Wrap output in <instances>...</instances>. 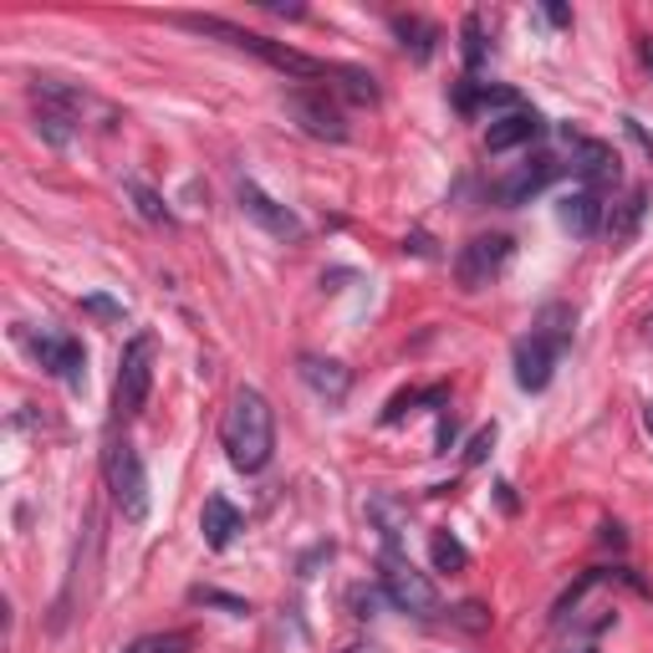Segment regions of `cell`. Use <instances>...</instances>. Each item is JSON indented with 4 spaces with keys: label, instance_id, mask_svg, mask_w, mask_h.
<instances>
[{
    "label": "cell",
    "instance_id": "obj_1",
    "mask_svg": "<svg viewBox=\"0 0 653 653\" xmlns=\"http://www.w3.org/2000/svg\"><path fill=\"white\" fill-rule=\"evenodd\" d=\"M220 444H225L230 465L241 475H255V470L271 465V454H276V409H271L261 388H241L230 399L225 419H220Z\"/></svg>",
    "mask_w": 653,
    "mask_h": 653
},
{
    "label": "cell",
    "instance_id": "obj_2",
    "mask_svg": "<svg viewBox=\"0 0 653 653\" xmlns=\"http://www.w3.org/2000/svg\"><path fill=\"white\" fill-rule=\"evenodd\" d=\"M179 27L189 31H200V36H220L230 41L235 52H251L261 56L266 67H276L281 77H292V82H333L337 62H322V56H307V52H296V46H286V41H271L261 36V31H245V27H230V21H220V15H179Z\"/></svg>",
    "mask_w": 653,
    "mask_h": 653
},
{
    "label": "cell",
    "instance_id": "obj_3",
    "mask_svg": "<svg viewBox=\"0 0 653 653\" xmlns=\"http://www.w3.org/2000/svg\"><path fill=\"white\" fill-rule=\"evenodd\" d=\"M103 475H107V491H113V506L123 510V520H148V470H144V454L134 450L128 440L107 444L103 454Z\"/></svg>",
    "mask_w": 653,
    "mask_h": 653
},
{
    "label": "cell",
    "instance_id": "obj_4",
    "mask_svg": "<svg viewBox=\"0 0 653 653\" xmlns=\"http://www.w3.org/2000/svg\"><path fill=\"white\" fill-rule=\"evenodd\" d=\"M154 337H134L118 358V383H113V403H118V419H138L148 409V393H154Z\"/></svg>",
    "mask_w": 653,
    "mask_h": 653
},
{
    "label": "cell",
    "instance_id": "obj_5",
    "mask_svg": "<svg viewBox=\"0 0 653 653\" xmlns=\"http://www.w3.org/2000/svg\"><path fill=\"white\" fill-rule=\"evenodd\" d=\"M383 592L399 613H413V618H440V608H444L440 587L429 582L413 561H403L393 547H388V557H383Z\"/></svg>",
    "mask_w": 653,
    "mask_h": 653
},
{
    "label": "cell",
    "instance_id": "obj_6",
    "mask_svg": "<svg viewBox=\"0 0 653 653\" xmlns=\"http://www.w3.org/2000/svg\"><path fill=\"white\" fill-rule=\"evenodd\" d=\"M286 113L307 138H322V144H343L347 138V113L337 107V97L327 87H292Z\"/></svg>",
    "mask_w": 653,
    "mask_h": 653
},
{
    "label": "cell",
    "instance_id": "obj_7",
    "mask_svg": "<svg viewBox=\"0 0 653 653\" xmlns=\"http://www.w3.org/2000/svg\"><path fill=\"white\" fill-rule=\"evenodd\" d=\"M506 261H510V235H475L454 255V281L465 292H481V286H491L506 271Z\"/></svg>",
    "mask_w": 653,
    "mask_h": 653
},
{
    "label": "cell",
    "instance_id": "obj_8",
    "mask_svg": "<svg viewBox=\"0 0 653 653\" xmlns=\"http://www.w3.org/2000/svg\"><path fill=\"white\" fill-rule=\"evenodd\" d=\"M31 103H36V107H52V113L72 118L77 128L87 123V113H97L103 123H118L107 103H97L93 93H82V87H72V82H56V77H36V82H31Z\"/></svg>",
    "mask_w": 653,
    "mask_h": 653
},
{
    "label": "cell",
    "instance_id": "obj_9",
    "mask_svg": "<svg viewBox=\"0 0 653 653\" xmlns=\"http://www.w3.org/2000/svg\"><path fill=\"white\" fill-rule=\"evenodd\" d=\"M561 164L551 159V154H536V159L516 164L510 173H501V179H491V200L495 204H526L531 194H541V189L557 179Z\"/></svg>",
    "mask_w": 653,
    "mask_h": 653
},
{
    "label": "cell",
    "instance_id": "obj_10",
    "mask_svg": "<svg viewBox=\"0 0 653 653\" xmlns=\"http://www.w3.org/2000/svg\"><path fill=\"white\" fill-rule=\"evenodd\" d=\"M241 210L251 214L261 230H271L276 241H302V235H307V225H302L281 200H271L261 185H251V179H241Z\"/></svg>",
    "mask_w": 653,
    "mask_h": 653
},
{
    "label": "cell",
    "instance_id": "obj_11",
    "mask_svg": "<svg viewBox=\"0 0 653 653\" xmlns=\"http://www.w3.org/2000/svg\"><path fill=\"white\" fill-rule=\"evenodd\" d=\"M557 358H561V347L551 343V337H541V333L520 337V343H516V383L526 388V393H541V388L551 383Z\"/></svg>",
    "mask_w": 653,
    "mask_h": 653
},
{
    "label": "cell",
    "instance_id": "obj_12",
    "mask_svg": "<svg viewBox=\"0 0 653 653\" xmlns=\"http://www.w3.org/2000/svg\"><path fill=\"white\" fill-rule=\"evenodd\" d=\"M36 358H41V368H52L62 383H72L77 388L82 383V373H87V352H82V343L77 337H67V333H41L36 337Z\"/></svg>",
    "mask_w": 653,
    "mask_h": 653
},
{
    "label": "cell",
    "instance_id": "obj_13",
    "mask_svg": "<svg viewBox=\"0 0 653 653\" xmlns=\"http://www.w3.org/2000/svg\"><path fill=\"white\" fill-rule=\"evenodd\" d=\"M296 373H302V383L317 393V399H327V403H343L347 393H352V373H347L337 358H302L296 362Z\"/></svg>",
    "mask_w": 653,
    "mask_h": 653
},
{
    "label": "cell",
    "instance_id": "obj_14",
    "mask_svg": "<svg viewBox=\"0 0 653 653\" xmlns=\"http://www.w3.org/2000/svg\"><path fill=\"white\" fill-rule=\"evenodd\" d=\"M536 134H541V118H536L531 107H510V113L491 118V128H485V148H491V154H506V148L531 144Z\"/></svg>",
    "mask_w": 653,
    "mask_h": 653
},
{
    "label": "cell",
    "instance_id": "obj_15",
    "mask_svg": "<svg viewBox=\"0 0 653 653\" xmlns=\"http://www.w3.org/2000/svg\"><path fill=\"white\" fill-rule=\"evenodd\" d=\"M557 214H561V225L572 230V235H598L602 230V194L598 189H572L567 200L557 204Z\"/></svg>",
    "mask_w": 653,
    "mask_h": 653
},
{
    "label": "cell",
    "instance_id": "obj_16",
    "mask_svg": "<svg viewBox=\"0 0 653 653\" xmlns=\"http://www.w3.org/2000/svg\"><path fill=\"white\" fill-rule=\"evenodd\" d=\"M241 510L230 506L225 495H210V501H204V510H200V531H204V541H210L214 551H225L230 541H235V536H241Z\"/></svg>",
    "mask_w": 653,
    "mask_h": 653
},
{
    "label": "cell",
    "instance_id": "obj_17",
    "mask_svg": "<svg viewBox=\"0 0 653 653\" xmlns=\"http://www.w3.org/2000/svg\"><path fill=\"white\" fill-rule=\"evenodd\" d=\"M572 169L587 179V189L613 185V179H618V154L608 144H592V138H582V144H577V164H572Z\"/></svg>",
    "mask_w": 653,
    "mask_h": 653
},
{
    "label": "cell",
    "instance_id": "obj_18",
    "mask_svg": "<svg viewBox=\"0 0 653 653\" xmlns=\"http://www.w3.org/2000/svg\"><path fill=\"white\" fill-rule=\"evenodd\" d=\"M388 27H393V36L403 41V52H409L413 62H429V56H434V41H440V31L429 27L424 15H393Z\"/></svg>",
    "mask_w": 653,
    "mask_h": 653
},
{
    "label": "cell",
    "instance_id": "obj_19",
    "mask_svg": "<svg viewBox=\"0 0 653 653\" xmlns=\"http://www.w3.org/2000/svg\"><path fill=\"white\" fill-rule=\"evenodd\" d=\"M454 103L465 107V113H475V107H506L510 113V107H520V97L510 93V87H475V82H465Z\"/></svg>",
    "mask_w": 653,
    "mask_h": 653
},
{
    "label": "cell",
    "instance_id": "obj_20",
    "mask_svg": "<svg viewBox=\"0 0 653 653\" xmlns=\"http://www.w3.org/2000/svg\"><path fill=\"white\" fill-rule=\"evenodd\" d=\"M429 557H434V567H440V572H465V567H470L465 541H460V536H450V531H434V541H429Z\"/></svg>",
    "mask_w": 653,
    "mask_h": 653
},
{
    "label": "cell",
    "instance_id": "obj_21",
    "mask_svg": "<svg viewBox=\"0 0 653 653\" xmlns=\"http://www.w3.org/2000/svg\"><path fill=\"white\" fill-rule=\"evenodd\" d=\"M337 93H347L352 103H378V82L373 72H362V67H337Z\"/></svg>",
    "mask_w": 653,
    "mask_h": 653
},
{
    "label": "cell",
    "instance_id": "obj_22",
    "mask_svg": "<svg viewBox=\"0 0 653 653\" xmlns=\"http://www.w3.org/2000/svg\"><path fill=\"white\" fill-rule=\"evenodd\" d=\"M643 204H649V194H643V189H633V194H628V200H623V210H618L613 220H608V235H613V241H628V235L639 230V220H643Z\"/></svg>",
    "mask_w": 653,
    "mask_h": 653
},
{
    "label": "cell",
    "instance_id": "obj_23",
    "mask_svg": "<svg viewBox=\"0 0 653 653\" xmlns=\"http://www.w3.org/2000/svg\"><path fill=\"white\" fill-rule=\"evenodd\" d=\"M128 194H134V204H138V214H144V220H154V225H164V220H169V204L159 200V194H154V189L144 185V179H128Z\"/></svg>",
    "mask_w": 653,
    "mask_h": 653
},
{
    "label": "cell",
    "instance_id": "obj_24",
    "mask_svg": "<svg viewBox=\"0 0 653 653\" xmlns=\"http://www.w3.org/2000/svg\"><path fill=\"white\" fill-rule=\"evenodd\" d=\"M123 653H189V633H148V639L128 643Z\"/></svg>",
    "mask_w": 653,
    "mask_h": 653
},
{
    "label": "cell",
    "instance_id": "obj_25",
    "mask_svg": "<svg viewBox=\"0 0 653 653\" xmlns=\"http://www.w3.org/2000/svg\"><path fill=\"white\" fill-rule=\"evenodd\" d=\"M465 67L470 72H481V62H485V27H481V15H465Z\"/></svg>",
    "mask_w": 653,
    "mask_h": 653
},
{
    "label": "cell",
    "instance_id": "obj_26",
    "mask_svg": "<svg viewBox=\"0 0 653 653\" xmlns=\"http://www.w3.org/2000/svg\"><path fill=\"white\" fill-rule=\"evenodd\" d=\"M454 623H460V628H470V633H481V628L491 623V618H485V608H481V602H465V608L454 613Z\"/></svg>",
    "mask_w": 653,
    "mask_h": 653
},
{
    "label": "cell",
    "instance_id": "obj_27",
    "mask_svg": "<svg viewBox=\"0 0 653 653\" xmlns=\"http://www.w3.org/2000/svg\"><path fill=\"white\" fill-rule=\"evenodd\" d=\"M82 307L93 312V317H107V322H123V307H118V302H107V296H87V302H82Z\"/></svg>",
    "mask_w": 653,
    "mask_h": 653
},
{
    "label": "cell",
    "instance_id": "obj_28",
    "mask_svg": "<svg viewBox=\"0 0 653 653\" xmlns=\"http://www.w3.org/2000/svg\"><path fill=\"white\" fill-rule=\"evenodd\" d=\"M491 444H495V429H481V434H475V444H470V454H465V460H470V465H481Z\"/></svg>",
    "mask_w": 653,
    "mask_h": 653
},
{
    "label": "cell",
    "instance_id": "obj_29",
    "mask_svg": "<svg viewBox=\"0 0 653 653\" xmlns=\"http://www.w3.org/2000/svg\"><path fill=\"white\" fill-rule=\"evenodd\" d=\"M547 21H551V27H572V15H567V6H547Z\"/></svg>",
    "mask_w": 653,
    "mask_h": 653
},
{
    "label": "cell",
    "instance_id": "obj_30",
    "mask_svg": "<svg viewBox=\"0 0 653 653\" xmlns=\"http://www.w3.org/2000/svg\"><path fill=\"white\" fill-rule=\"evenodd\" d=\"M643 424H649V434H653V403H649V409H643Z\"/></svg>",
    "mask_w": 653,
    "mask_h": 653
}]
</instances>
